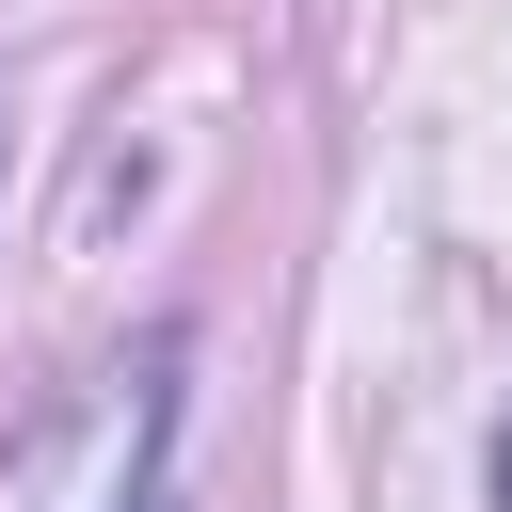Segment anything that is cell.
<instances>
[{
  "label": "cell",
  "mask_w": 512,
  "mask_h": 512,
  "mask_svg": "<svg viewBox=\"0 0 512 512\" xmlns=\"http://www.w3.org/2000/svg\"><path fill=\"white\" fill-rule=\"evenodd\" d=\"M128 512H160V496H128Z\"/></svg>",
  "instance_id": "cell-1"
}]
</instances>
